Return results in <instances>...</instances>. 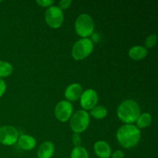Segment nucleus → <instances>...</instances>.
<instances>
[{
    "instance_id": "f257e3e1",
    "label": "nucleus",
    "mask_w": 158,
    "mask_h": 158,
    "mask_svg": "<svg viewBox=\"0 0 158 158\" xmlns=\"http://www.w3.org/2000/svg\"><path fill=\"white\" fill-rule=\"evenodd\" d=\"M117 139L123 148H134L140 142V131L134 125H123L117 131Z\"/></svg>"
},
{
    "instance_id": "f03ea898",
    "label": "nucleus",
    "mask_w": 158,
    "mask_h": 158,
    "mask_svg": "<svg viewBox=\"0 0 158 158\" xmlns=\"http://www.w3.org/2000/svg\"><path fill=\"white\" fill-rule=\"evenodd\" d=\"M140 115V106L137 102L133 100H125L117 108L119 119L126 123H132L137 121Z\"/></svg>"
},
{
    "instance_id": "7ed1b4c3",
    "label": "nucleus",
    "mask_w": 158,
    "mask_h": 158,
    "mask_svg": "<svg viewBox=\"0 0 158 158\" xmlns=\"http://www.w3.org/2000/svg\"><path fill=\"white\" fill-rule=\"evenodd\" d=\"M77 33L81 37H88L94 33V22L88 14H81L77 17L75 23Z\"/></svg>"
},
{
    "instance_id": "20e7f679",
    "label": "nucleus",
    "mask_w": 158,
    "mask_h": 158,
    "mask_svg": "<svg viewBox=\"0 0 158 158\" xmlns=\"http://www.w3.org/2000/svg\"><path fill=\"white\" fill-rule=\"evenodd\" d=\"M94 50V43L89 39L83 38L78 40L72 49V56L74 60H82L86 58Z\"/></svg>"
},
{
    "instance_id": "39448f33",
    "label": "nucleus",
    "mask_w": 158,
    "mask_h": 158,
    "mask_svg": "<svg viewBox=\"0 0 158 158\" xmlns=\"http://www.w3.org/2000/svg\"><path fill=\"white\" fill-rule=\"evenodd\" d=\"M89 124V115L86 111H77L70 120L71 130L75 134H80L87 129Z\"/></svg>"
},
{
    "instance_id": "423d86ee",
    "label": "nucleus",
    "mask_w": 158,
    "mask_h": 158,
    "mask_svg": "<svg viewBox=\"0 0 158 158\" xmlns=\"http://www.w3.org/2000/svg\"><path fill=\"white\" fill-rule=\"evenodd\" d=\"M63 12L58 6H50L45 13V20L49 27L57 29L63 23Z\"/></svg>"
},
{
    "instance_id": "0eeeda50",
    "label": "nucleus",
    "mask_w": 158,
    "mask_h": 158,
    "mask_svg": "<svg viewBox=\"0 0 158 158\" xmlns=\"http://www.w3.org/2000/svg\"><path fill=\"white\" fill-rule=\"evenodd\" d=\"M19 138V133L12 126H4L0 127V143L5 146L15 144Z\"/></svg>"
},
{
    "instance_id": "6e6552de",
    "label": "nucleus",
    "mask_w": 158,
    "mask_h": 158,
    "mask_svg": "<svg viewBox=\"0 0 158 158\" xmlns=\"http://www.w3.org/2000/svg\"><path fill=\"white\" fill-rule=\"evenodd\" d=\"M73 114V106L69 101L62 100L59 102L55 108V116L57 120L66 122L71 117Z\"/></svg>"
},
{
    "instance_id": "1a4fd4ad",
    "label": "nucleus",
    "mask_w": 158,
    "mask_h": 158,
    "mask_svg": "<svg viewBox=\"0 0 158 158\" xmlns=\"http://www.w3.org/2000/svg\"><path fill=\"white\" fill-rule=\"evenodd\" d=\"M98 94L93 89H88L83 92L80 97V105L84 110H92L98 103Z\"/></svg>"
},
{
    "instance_id": "9d476101",
    "label": "nucleus",
    "mask_w": 158,
    "mask_h": 158,
    "mask_svg": "<svg viewBox=\"0 0 158 158\" xmlns=\"http://www.w3.org/2000/svg\"><path fill=\"white\" fill-rule=\"evenodd\" d=\"M83 94V88L79 83L69 85L65 90V97L70 101H76L80 98Z\"/></svg>"
},
{
    "instance_id": "9b49d317",
    "label": "nucleus",
    "mask_w": 158,
    "mask_h": 158,
    "mask_svg": "<svg viewBox=\"0 0 158 158\" xmlns=\"http://www.w3.org/2000/svg\"><path fill=\"white\" fill-rule=\"evenodd\" d=\"M55 152V146L50 141H45L42 143L37 151L38 158H52Z\"/></svg>"
},
{
    "instance_id": "f8f14e48",
    "label": "nucleus",
    "mask_w": 158,
    "mask_h": 158,
    "mask_svg": "<svg viewBox=\"0 0 158 158\" xmlns=\"http://www.w3.org/2000/svg\"><path fill=\"white\" fill-rule=\"evenodd\" d=\"M94 151L100 158H109L111 154V148L110 145L103 140H100L94 144Z\"/></svg>"
},
{
    "instance_id": "ddd939ff",
    "label": "nucleus",
    "mask_w": 158,
    "mask_h": 158,
    "mask_svg": "<svg viewBox=\"0 0 158 158\" xmlns=\"http://www.w3.org/2000/svg\"><path fill=\"white\" fill-rule=\"evenodd\" d=\"M18 145L21 149L25 151L32 150L36 145V140L33 137L26 134H23L18 138Z\"/></svg>"
},
{
    "instance_id": "4468645a",
    "label": "nucleus",
    "mask_w": 158,
    "mask_h": 158,
    "mask_svg": "<svg viewBox=\"0 0 158 158\" xmlns=\"http://www.w3.org/2000/svg\"><path fill=\"white\" fill-rule=\"evenodd\" d=\"M129 56L134 60H140L148 55V49L141 46H135L131 48L129 50Z\"/></svg>"
},
{
    "instance_id": "2eb2a0df",
    "label": "nucleus",
    "mask_w": 158,
    "mask_h": 158,
    "mask_svg": "<svg viewBox=\"0 0 158 158\" xmlns=\"http://www.w3.org/2000/svg\"><path fill=\"white\" fill-rule=\"evenodd\" d=\"M151 121H152V117H151V114H148V113H144L139 116V117L137 120V127L140 128H145L148 127L151 125Z\"/></svg>"
},
{
    "instance_id": "dca6fc26",
    "label": "nucleus",
    "mask_w": 158,
    "mask_h": 158,
    "mask_svg": "<svg viewBox=\"0 0 158 158\" xmlns=\"http://www.w3.org/2000/svg\"><path fill=\"white\" fill-rule=\"evenodd\" d=\"M13 67L9 63L0 60V79L7 77L12 73Z\"/></svg>"
},
{
    "instance_id": "f3484780",
    "label": "nucleus",
    "mask_w": 158,
    "mask_h": 158,
    "mask_svg": "<svg viewBox=\"0 0 158 158\" xmlns=\"http://www.w3.org/2000/svg\"><path fill=\"white\" fill-rule=\"evenodd\" d=\"M90 114L96 119H103L107 115V110L103 106H96L91 110Z\"/></svg>"
},
{
    "instance_id": "a211bd4d",
    "label": "nucleus",
    "mask_w": 158,
    "mask_h": 158,
    "mask_svg": "<svg viewBox=\"0 0 158 158\" xmlns=\"http://www.w3.org/2000/svg\"><path fill=\"white\" fill-rule=\"evenodd\" d=\"M71 158H89V154L83 147H75L71 152Z\"/></svg>"
},
{
    "instance_id": "6ab92c4d",
    "label": "nucleus",
    "mask_w": 158,
    "mask_h": 158,
    "mask_svg": "<svg viewBox=\"0 0 158 158\" xmlns=\"http://www.w3.org/2000/svg\"><path fill=\"white\" fill-rule=\"evenodd\" d=\"M156 42H157V35L154 34L150 35L145 40V46L147 48H152L155 46Z\"/></svg>"
},
{
    "instance_id": "aec40b11",
    "label": "nucleus",
    "mask_w": 158,
    "mask_h": 158,
    "mask_svg": "<svg viewBox=\"0 0 158 158\" xmlns=\"http://www.w3.org/2000/svg\"><path fill=\"white\" fill-rule=\"evenodd\" d=\"M36 3L42 7H48V6L50 7L54 3V1L53 0H37Z\"/></svg>"
},
{
    "instance_id": "412c9836",
    "label": "nucleus",
    "mask_w": 158,
    "mask_h": 158,
    "mask_svg": "<svg viewBox=\"0 0 158 158\" xmlns=\"http://www.w3.org/2000/svg\"><path fill=\"white\" fill-rule=\"evenodd\" d=\"M73 143L75 145L76 147H80L81 144V137H80V134H74L73 135Z\"/></svg>"
},
{
    "instance_id": "4be33fe9",
    "label": "nucleus",
    "mask_w": 158,
    "mask_h": 158,
    "mask_svg": "<svg viewBox=\"0 0 158 158\" xmlns=\"http://www.w3.org/2000/svg\"><path fill=\"white\" fill-rule=\"evenodd\" d=\"M72 1L70 0H62L60 2V9H66L70 6Z\"/></svg>"
},
{
    "instance_id": "5701e85b",
    "label": "nucleus",
    "mask_w": 158,
    "mask_h": 158,
    "mask_svg": "<svg viewBox=\"0 0 158 158\" xmlns=\"http://www.w3.org/2000/svg\"><path fill=\"white\" fill-rule=\"evenodd\" d=\"M6 90V84L5 81L2 79H0V97L5 94Z\"/></svg>"
},
{
    "instance_id": "b1692460",
    "label": "nucleus",
    "mask_w": 158,
    "mask_h": 158,
    "mask_svg": "<svg viewBox=\"0 0 158 158\" xmlns=\"http://www.w3.org/2000/svg\"><path fill=\"white\" fill-rule=\"evenodd\" d=\"M124 154L123 152L121 151H117L112 154V158H123Z\"/></svg>"
},
{
    "instance_id": "393cba45",
    "label": "nucleus",
    "mask_w": 158,
    "mask_h": 158,
    "mask_svg": "<svg viewBox=\"0 0 158 158\" xmlns=\"http://www.w3.org/2000/svg\"><path fill=\"white\" fill-rule=\"evenodd\" d=\"M0 2H2V1H0Z\"/></svg>"
}]
</instances>
